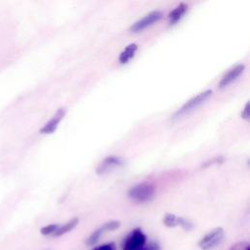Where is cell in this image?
Here are the masks:
<instances>
[{
  "mask_svg": "<svg viewBox=\"0 0 250 250\" xmlns=\"http://www.w3.org/2000/svg\"><path fill=\"white\" fill-rule=\"evenodd\" d=\"M155 188L150 183H141L132 187L128 191V196L137 202H146L153 198Z\"/></svg>",
  "mask_w": 250,
  "mask_h": 250,
  "instance_id": "6da1fadb",
  "label": "cell"
},
{
  "mask_svg": "<svg viewBox=\"0 0 250 250\" xmlns=\"http://www.w3.org/2000/svg\"><path fill=\"white\" fill-rule=\"evenodd\" d=\"M146 243V235L141 228L132 229L122 240V250H137Z\"/></svg>",
  "mask_w": 250,
  "mask_h": 250,
  "instance_id": "7a4b0ae2",
  "label": "cell"
},
{
  "mask_svg": "<svg viewBox=\"0 0 250 250\" xmlns=\"http://www.w3.org/2000/svg\"><path fill=\"white\" fill-rule=\"evenodd\" d=\"M224 235H225V231L223 228L221 227L215 228L212 230H210L208 233H206L198 241V247L201 250H212L222 242Z\"/></svg>",
  "mask_w": 250,
  "mask_h": 250,
  "instance_id": "3957f363",
  "label": "cell"
},
{
  "mask_svg": "<svg viewBox=\"0 0 250 250\" xmlns=\"http://www.w3.org/2000/svg\"><path fill=\"white\" fill-rule=\"evenodd\" d=\"M212 95V90L208 89L205 90L199 94H197L196 96H194L193 98H191L190 100H188V102H186L174 114L175 118H178L188 112H189L190 110L194 109L195 107H197L199 104H201L202 103H204L210 96Z\"/></svg>",
  "mask_w": 250,
  "mask_h": 250,
  "instance_id": "277c9868",
  "label": "cell"
},
{
  "mask_svg": "<svg viewBox=\"0 0 250 250\" xmlns=\"http://www.w3.org/2000/svg\"><path fill=\"white\" fill-rule=\"evenodd\" d=\"M163 14L161 11H158V10H155V11H152L148 14H146L145 17H143L142 19H140L139 21H135L131 27H130V31L133 32V33H138V32H141L143 31L144 29H146V27L152 25L154 22L158 21L161 18H162Z\"/></svg>",
  "mask_w": 250,
  "mask_h": 250,
  "instance_id": "5b68a950",
  "label": "cell"
},
{
  "mask_svg": "<svg viewBox=\"0 0 250 250\" xmlns=\"http://www.w3.org/2000/svg\"><path fill=\"white\" fill-rule=\"evenodd\" d=\"M125 164L124 160L118 156L115 155H110L105 157L97 167L96 173L100 176L105 175L115 169H118L122 167Z\"/></svg>",
  "mask_w": 250,
  "mask_h": 250,
  "instance_id": "8992f818",
  "label": "cell"
},
{
  "mask_svg": "<svg viewBox=\"0 0 250 250\" xmlns=\"http://www.w3.org/2000/svg\"><path fill=\"white\" fill-rule=\"evenodd\" d=\"M120 227V222L119 221H109L104 223L103 226H101L100 228H98L96 230H94L89 237L86 239L85 243L89 246H93L95 245L101 238V236L107 231H112L117 229Z\"/></svg>",
  "mask_w": 250,
  "mask_h": 250,
  "instance_id": "52a82bcc",
  "label": "cell"
},
{
  "mask_svg": "<svg viewBox=\"0 0 250 250\" xmlns=\"http://www.w3.org/2000/svg\"><path fill=\"white\" fill-rule=\"evenodd\" d=\"M65 113H66V109L64 107H60L57 110V112L54 114V116L40 129V133L41 134H52V133H54L57 130L60 122L63 119Z\"/></svg>",
  "mask_w": 250,
  "mask_h": 250,
  "instance_id": "ba28073f",
  "label": "cell"
},
{
  "mask_svg": "<svg viewBox=\"0 0 250 250\" xmlns=\"http://www.w3.org/2000/svg\"><path fill=\"white\" fill-rule=\"evenodd\" d=\"M244 68H245L244 64H241V63H240V64H236L235 66H233L232 68H230V69L222 77V79L220 80L218 86H219L220 88H224V87L229 85L232 81H234V80L243 72Z\"/></svg>",
  "mask_w": 250,
  "mask_h": 250,
  "instance_id": "9c48e42d",
  "label": "cell"
},
{
  "mask_svg": "<svg viewBox=\"0 0 250 250\" xmlns=\"http://www.w3.org/2000/svg\"><path fill=\"white\" fill-rule=\"evenodd\" d=\"M188 11V5L185 3H180L174 10H172L168 14V20H169V24L173 25L177 23L186 14Z\"/></svg>",
  "mask_w": 250,
  "mask_h": 250,
  "instance_id": "30bf717a",
  "label": "cell"
},
{
  "mask_svg": "<svg viewBox=\"0 0 250 250\" xmlns=\"http://www.w3.org/2000/svg\"><path fill=\"white\" fill-rule=\"evenodd\" d=\"M137 50H138V45L136 43H131L127 45L119 55V58H118L119 62L122 64L127 63L135 56V53Z\"/></svg>",
  "mask_w": 250,
  "mask_h": 250,
  "instance_id": "8fae6325",
  "label": "cell"
},
{
  "mask_svg": "<svg viewBox=\"0 0 250 250\" xmlns=\"http://www.w3.org/2000/svg\"><path fill=\"white\" fill-rule=\"evenodd\" d=\"M78 223H79V220H78V218H72V219H70L68 222H66L65 224H63V225H60V227H59V229L56 230V232L53 234L54 236H56V237H58V236H62V235H63V234H65V233H67V232H69V231H71L77 225H78Z\"/></svg>",
  "mask_w": 250,
  "mask_h": 250,
  "instance_id": "7c38bea8",
  "label": "cell"
},
{
  "mask_svg": "<svg viewBox=\"0 0 250 250\" xmlns=\"http://www.w3.org/2000/svg\"><path fill=\"white\" fill-rule=\"evenodd\" d=\"M180 221H181V217L171 213L166 214L162 220L163 224L168 228H175L180 226Z\"/></svg>",
  "mask_w": 250,
  "mask_h": 250,
  "instance_id": "4fadbf2b",
  "label": "cell"
},
{
  "mask_svg": "<svg viewBox=\"0 0 250 250\" xmlns=\"http://www.w3.org/2000/svg\"><path fill=\"white\" fill-rule=\"evenodd\" d=\"M60 225L59 224H50V225H47V226H44L40 229V232L41 234L43 235H53L56 230L59 229Z\"/></svg>",
  "mask_w": 250,
  "mask_h": 250,
  "instance_id": "5bb4252c",
  "label": "cell"
},
{
  "mask_svg": "<svg viewBox=\"0 0 250 250\" xmlns=\"http://www.w3.org/2000/svg\"><path fill=\"white\" fill-rule=\"evenodd\" d=\"M229 250H250V245L246 241H240L233 244Z\"/></svg>",
  "mask_w": 250,
  "mask_h": 250,
  "instance_id": "9a60e30c",
  "label": "cell"
},
{
  "mask_svg": "<svg viewBox=\"0 0 250 250\" xmlns=\"http://www.w3.org/2000/svg\"><path fill=\"white\" fill-rule=\"evenodd\" d=\"M92 250H116V245L114 242H107L102 245L94 247Z\"/></svg>",
  "mask_w": 250,
  "mask_h": 250,
  "instance_id": "2e32d148",
  "label": "cell"
},
{
  "mask_svg": "<svg viewBox=\"0 0 250 250\" xmlns=\"http://www.w3.org/2000/svg\"><path fill=\"white\" fill-rule=\"evenodd\" d=\"M137 250H161V248L156 242H149L147 244L146 243L143 247H141Z\"/></svg>",
  "mask_w": 250,
  "mask_h": 250,
  "instance_id": "e0dca14e",
  "label": "cell"
},
{
  "mask_svg": "<svg viewBox=\"0 0 250 250\" xmlns=\"http://www.w3.org/2000/svg\"><path fill=\"white\" fill-rule=\"evenodd\" d=\"M241 117L248 120L249 119V102L246 103L243 110H242V113H241Z\"/></svg>",
  "mask_w": 250,
  "mask_h": 250,
  "instance_id": "ac0fdd59",
  "label": "cell"
}]
</instances>
